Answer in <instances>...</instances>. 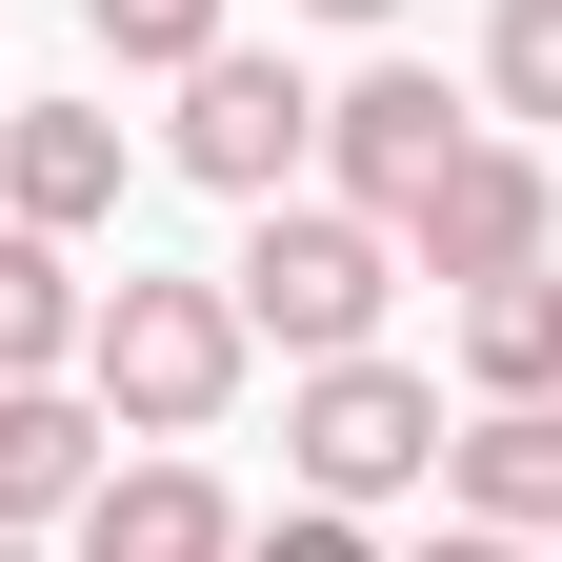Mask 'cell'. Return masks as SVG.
<instances>
[{
    "instance_id": "12",
    "label": "cell",
    "mask_w": 562,
    "mask_h": 562,
    "mask_svg": "<svg viewBox=\"0 0 562 562\" xmlns=\"http://www.w3.org/2000/svg\"><path fill=\"white\" fill-rule=\"evenodd\" d=\"M462 382L482 402H562V281H462Z\"/></svg>"
},
{
    "instance_id": "1",
    "label": "cell",
    "mask_w": 562,
    "mask_h": 562,
    "mask_svg": "<svg viewBox=\"0 0 562 562\" xmlns=\"http://www.w3.org/2000/svg\"><path fill=\"white\" fill-rule=\"evenodd\" d=\"M241 362H261V341H241V302H222V281H101V322H81V402L101 422H140V442H201V422H222L241 402Z\"/></svg>"
},
{
    "instance_id": "6",
    "label": "cell",
    "mask_w": 562,
    "mask_h": 562,
    "mask_svg": "<svg viewBox=\"0 0 562 562\" xmlns=\"http://www.w3.org/2000/svg\"><path fill=\"white\" fill-rule=\"evenodd\" d=\"M462 140H482V121H462L442 81H422V60H362V81H341V101H322V161H341V201H362V222H382V241H402V201H422V181H442V161H462Z\"/></svg>"
},
{
    "instance_id": "16",
    "label": "cell",
    "mask_w": 562,
    "mask_h": 562,
    "mask_svg": "<svg viewBox=\"0 0 562 562\" xmlns=\"http://www.w3.org/2000/svg\"><path fill=\"white\" fill-rule=\"evenodd\" d=\"M422 562H522V542H503V522H442V542H422Z\"/></svg>"
},
{
    "instance_id": "4",
    "label": "cell",
    "mask_w": 562,
    "mask_h": 562,
    "mask_svg": "<svg viewBox=\"0 0 562 562\" xmlns=\"http://www.w3.org/2000/svg\"><path fill=\"white\" fill-rule=\"evenodd\" d=\"M161 161H181V181H222V201H281V181L322 161V101H302V60H261V41L181 60V121H161Z\"/></svg>"
},
{
    "instance_id": "17",
    "label": "cell",
    "mask_w": 562,
    "mask_h": 562,
    "mask_svg": "<svg viewBox=\"0 0 562 562\" xmlns=\"http://www.w3.org/2000/svg\"><path fill=\"white\" fill-rule=\"evenodd\" d=\"M302 21H402V0H302Z\"/></svg>"
},
{
    "instance_id": "18",
    "label": "cell",
    "mask_w": 562,
    "mask_h": 562,
    "mask_svg": "<svg viewBox=\"0 0 562 562\" xmlns=\"http://www.w3.org/2000/svg\"><path fill=\"white\" fill-rule=\"evenodd\" d=\"M0 562H41V542H0Z\"/></svg>"
},
{
    "instance_id": "7",
    "label": "cell",
    "mask_w": 562,
    "mask_h": 562,
    "mask_svg": "<svg viewBox=\"0 0 562 562\" xmlns=\"http://www.w3.org/2000/svg\"><path fill=\"white\" fill-rule=\"evenodd\" d=\"M81 562H241V503H222L181 442H161V462H101V482H81Z\"/></svg>"
},
{
    "instance_id": "11",
    "label": "cell",
    "mask_w": 562,
    "mask_h": 562,
    "mask_svg": "<svg viewBox=\"0 0 562 562\" xmlns=\"http://www.w3.org/2000/svg\"><path fill=\"white\" fill-rule=\"evenodd\" d=\"M81 261H60L41 222H0V382H81Z\"/></svg>"
},
{
    "instance_id": "10",
    "label": "cell",
    "mask_w": 562,
    "mask_h": 562,
    "mask_svg": "<svg viewBox=\"0 0 562 562\" xmlns=\"http://www.w3.org/2000/svg\"><path fill=\"white\" fill-rule=\"evenodd\" d=\"M81 482H101V402L81 382H0V542L81 522Z\"/></svg>"
},
{
    "instance_id": "15",
    "label": "cell",
    "mask_w": 562,
    "mask_h": 562,
    "mask_svg": "<svg viewBox=\"0 0 562 562\" xmlns=\"http://www.w3.org/2000/svg\"><path fill=\"white\" fill-rule=\"evenodd\" d=\"M241 562H382V542H362V522H341V503H302V522H261Z\"/></svg>"
},
{
    "instance_id": "14",
    "label": "cell",
    "mask_w": 562,
    "mask_h": 562,
    "mask_svg": "<svg viewBox=\"0 0 562 562\" xmlns=\"http://www.w3.org/2000/svg\"><path fill=\"white\" fill-rule=\"evenodd\" d=\"M482 101H503V121H562V0H503V21H482Z\"/></svg>"
},
{
    "instance_id": "3",
    "label": "cell",
    "mask_w": 562,
    "mask_h": 562,
    "mask_svg": "<svg viewBox=\"0 0 562 562\" xmlns=\"http://www.w3.org/2000/svg\"><path fill=\"white\" fill-rule=\"evenodd\" d=\"M281 442H302V503H341V522H362V503H402V482H442V382H422V362H382V341H362V362H302Z\"/></svg>"
},
{
    "instance_id": "5",
    "label": "cell",
    "mask_w": 562,
    "mask_h": 562,
    "mask_svg": "<svg viewBox=\"0 0 562 562\" xmlns=\"http://www.w3.org/2000/svg\"><path fill=\"white\" fill-rule=\"evenodd\" d=\"M542 222H562L542 140H462V161L402 201V261H422V281H522V261H542Z\"/></svg>"
},
{
    "instance_id": "2",
    "label": "cell",
    "mask_w": 562,
    "mask_h": 562,
    "mask_svg": "<svg viewBox=\"0 0 562 562\" xmlns=\"http://www.w3.org/2000/svg\"><path fill=\"white\" fill-rule=\"evenodd\" d=\"M241 341H281V362H362L382 302H402V241L362 222V201H261V241L222 261Z\"/></svg>"
},
{
    "instance_id": "13",
    "label": "cell",
    "mask_w": 562,
    "mask_h": 562,
    "mask_svg": "<svg viewBox=\"0 0 562 562\" xmlns=\"http://www.w3.org/2000/svg\"><path fill=\"white\" fill-rule=\"evenodd\" d=\"M81 21H101V60L181 81V60H222V41H241V0H81Z\"/></svg>"
},
{
    "instance_id": "8",
    "label": "cell",
    "mask_w": 562,
    "mask_h": 562,
    "mask_svg": "<svg viewBox=\"0 0 562 562\" xmlns=\"http://www.w3.org/2000/svg\"><path fill=\"white\" fill-rule=\"evenodd\" d=\"M0 222H41V241L121 222V121L101 101H21V121H0Z\"/></svg>"
},
{
    "instance_id": "9",
    "label": "cell",
    "mask_w": 562,
    "mask_h": 562,
    "mask_svg": "<svg viewBox=\"0 0 562 562\" xmlns=\"http://www.w3.org/2000/svg\"><path fill=\"white\" fill-rule=\"evenodd\" d=\"M442 503L503 522V542H542V522H562V402H482L462 442H442Z\"/></svg>"
}]
</instances>
